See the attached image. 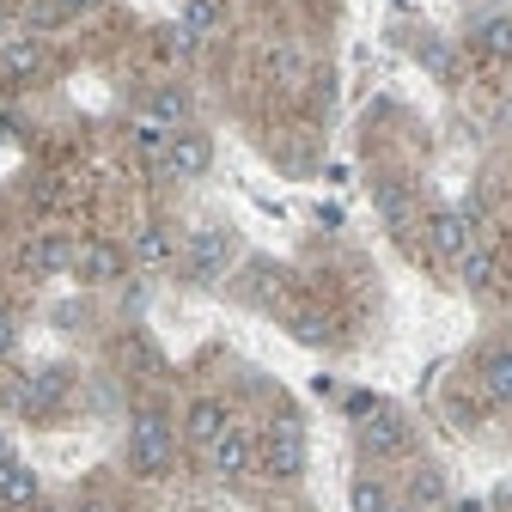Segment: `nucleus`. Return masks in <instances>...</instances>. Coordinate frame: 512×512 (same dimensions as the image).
<instances>
[{
    "label": "nucleus",
    "instance_id": "obj_1",
    "mask_svg": "<svg viewBox=\"0 0 512 512\" xmlns=\"http://www.w3.org/2000/svg\"><path fill=\"white\" fill-rule=\"evenodd\" d=\"M171 464H177V427H171V415L135 409V421H128V470L159 482Z\"/></svg>",
    "mask_w": 512,
    "mask_h": 512
},
{
    "label": "nucleus",
    "instance_id": "obj_2",
    "mask_svg": "<svg viewBox=\"0 0 512 512\" xmlns=\"http://www.w3.org/2000/svg\"><path fill=\"white\" fill-rule=\"evenodd\" d=\"M232 256H238L232 232H226V226H202V232L183 238L177 263H183V281H189V287H220V281L232 275Z\"/></svg>",
    "mask_w": 512,
    "mask_h": 512
},
{
    "label": "nucleus",
    "instance_id": "obj_3",
    "mask_svg": "<svg viewBox=\"0 0 512 512\" xmlns=\"http://www.w3.org/2000/svg\"><path fill=\"white\" fill-rule=\"evenodd\" d=\"M256 470L269 482H299L305 476V427L293 415H275L263 433H256Z\"/></svg>",
    "mask_w": 512,
    "mask_h": 512
},
{
    "label": "nucleus",
    "instance_id": "obj_4",
    "mask_svg": "<svg viewBox=\"0 0 512 512\" xmlns=\"http://www.w3.org/2000/svg\"><path fill=\"white\" fill-rule=\"evenodd\" d=\"M61 403H68V366H37V372H25V378L13 384V409L31 415V421L55 415Z\"/></svg>",
    "mask_w": 512,
    "mask_h": 512
},
{
    "label": "nucleus",
    "instance_id": "obj_5",
    "mask_svg": "<svg viewBox=\"0 0 512 512\" xmlns=\"http://www.w3.org/2000/svg\"><path fill=\"white\" fill-rule=\"evenodd\" d=\"M409 439H415V433H409V421H403L397 409L378 403L372 415H360V452H366V458H403Z\"/></svg>",
    "mask_w": 512,
    "mask_h": 512
},
{
    "label": "nucleus",
    "instance_id": "obj_6",
    "mask_svg": "<svg viewBox=\"0 0 512 512\" xmlns=\"http://www.w3.org/2000/svg\"><path fill=\"white\" fill-rule=\"evenodd\" d=\"M208 464H214L220 482H244V476H256V433L232 421V427L208 445Z\"/></svg>",
    "mask_w": 512,
    "mask_h": 512
},
{
    "label": "nucleus",
    "instance_id": "obj_7",
    "mask_svg": "<svg viewBox=\"0 0 512 512\" xmlns=\"http://www.w3.org/2000/svg\"><path fill=\"white\" fill-rule=\"evenodd\" d=\"M476 238H482V232H476L470 208H439V214L427 220V250L439 256V263H458V256H464Z\"/></svg>",
    "mask_w": 512,
    "mask_h": 512
},
{
    "label": "nucleus",
    "instance_id": "obj_8",
    "mask_svg": "<svg viewBox=\"0 0 512 512\" xmlns=\"http://www.w3.org/2000/svg\"><path fill=\"white\" fill-rule=\"evenodd\" d=\"M74 275H80L86 287H116V281L128 275V250L110 244V238H86V244L74 250Z\"/></svg>",
    "mask_w": 512,
    "mask_h": 512
},
{
    "label": "nucleus",
    "instance_id": "obj_9",
    "mask_svg": "<svg viewBox=\"0 0 512 512\" xmlns=\"http://www.w3.org/2000/svg\"><path fill=\"white\" fill-rule=\"evenodd\" d=\"M208 165H214V141L202 135V128H177L171 147H165V159H159V171H165V177H177V183L202 177Z\"/></svg>",
    "mask_w": 512,
    "mask_h": 512
},
{
    "label": "nucleus",
    "instance_id": "obj_10",
    "mask_svg": "<svg viewBox=\"0 0 512 512\" xmlns=\"http://www.w3.org/2000/svg\"><path fill=\"white\" fill-rule=\"evenodd\" d=\"M74 250H80V244H74L68 232H37V238L19 250V263H25V275L43 281V275H68V269H74Z\"/></svg>",
    "mask_w": 512,
    "mask_h": 512
},
{
    "label": "nucleus",
    "instance_id": "obj_11",
    "mask_svg": "<svg viewBox=\"0 0 512 512\" xmlns=\"http://www.w3.org/2000/svg\"><path fill=\"white\" fill-rule=\"evenodd\" d=\"M464 43L482 55V61H494V68H506V61H512V13H476L470 19V31H464Z\"/></svg>",
    "mask_w": 512,
    "mask_h": 512
},
{
    "label": "nucleus",
    "instance_id": "obj_12",
    "mask_svg": "<svg viewBox=\"0 0 512 512\" xmlns=\"http://www.w3.org/2000/svg\"><path fill=\"white\" fill-rule=\"evenodd\" d=\"M177 232L165 226V220H141V232H135V244H128V263H141V269H165V263H177Z\"/></svg>",
    "mask_w": 512,
    "mask_h": 512
},
{
    "label": "nucleus",
    "instance_id": "obj_13",
    "mask_svg": "<svg viewBox=\"0 0 512 512\" xmlns=\"http://www.w3.org/2000/svg\"><path fill=\"white\" fill-rule=\"evenodd\" d=\"M37 500H43L37 470L19 464V458H0V512H31Z\"/></svg>",
    "mask_w": 512,
    "mask_h": 512
},
{
    "label": "nucleus",
    "instance_id": "obj_14",
    "mask_svg": "<svg viewBox=\"0 0 512 512\" xmlns=\"http://www.w3.org/2000/svg\"><path fill=\"white\" fill-rule=\"evenodd\" d=\"M226 427H232V409H226L220 397H196V403L183 409V439H189V445H202V452H208V445H214Z\"/></svg>",
    "mask_w": 512,
    "mask_h": 512
},
{
    "label": "nucleus",
    "instance_id": "obj_15",
    "mask_svg": "<svg viewBox=\"0 0 512 512\" xmlns=\"http://www.w3.org/2000/svg\"><path fill=\"white\" fill-rule=\"evenodd\" d=\"M458 281H464L470 293H500V250H494L488 238H476V244L458 256Z\"/></svg>",
    "mask_w": 512,
    "mask_h": 512
},
{
    "label": "nucleus",
    "instance_id": "obj_16",
    "mask_svg": "<svg viewBox=\"0 0 512 512\" xmlns=\"http://www.w3.org/2000/svg\"><path fill=\"white\" fill-rule=\"evenodd\" d=\"M43 61H49L43 37H7L0 43V80H37Z\"/></svg>",
    "mask_w": 512,
    "mask_h": 512
},
{
    "label": "nucleus",
    "instance_id": "obj_17",
    "mask_svg": "<svg viewBox=\"0 0 512 512\" xmlns=\"http://www.w3.org/2000/svg\"><path fill=\"white\" fill-rule=\"evenodd\" d=\"M171 135H177V128H165V122H159V116H147V110H141L135 122H128V147H135V153H141L153 171H159V159H165Z\"/></svg>",
    "mask_w": 512,
    "mask_h": 512
},
{
    "label": "nucleus",
    "instance_id": "obj_18",
    "mask_svg": "<svg viewBox=\"0 0 512 512\" xmlns=\"http://www.w3.org/2000/svg\"><path fill=\"white\" fill-rule=\"evenodd\" d=\"M482 391H488V403L512 409V342L488 348V360H482Z\"/></svg>",
    "mask_w": 512,
    "mask_h": 512
},
{
    "label": "nucleus",
    "instance_id": "obj_19",
    "mask_svg": "<svg viewBox=\"0 0 512 512\" xmlns=\"http://www.w3.org/2000/svg\"><path fill=\"white\" fill-rule=\"evenodd\" d=\"M147 116H159L165 128H189V116H196V98H189L183 86H159L147 98Z\"/></svg>",
    "mask_w": 512,
    "mask_h": 512
},
{
    "label": "nucleus",
    "instance_id": "obj_20",
    "mask_svg": "<svg viewBox=\"0 0 512 512\" xmlns=\"http://www.w3.org/2000/svg\"><path fill=\"white\" fill-rule=\"evenodd\" d=\"M220 25H226V0H183V31L196 43L220 37Z\"/></svg>",
    "mask_w": 512,
    "mask_h": 512
},
{
    "label": "nucleus",
    "instance_id": "obj_21",
    "mask_svg": "<svg viewBox=\"0 0 512 512\" xmlns=\"http://www.w3.org/2000/svg\"><path fill=\"white\" fill-rule=\"evenodd\" d=\"M378 214L391 232H409L415 226V196H409V183H378Z\"/></svg>",
    "mask_w": 512,
    "mask_h": 512
},
{
    "label": "nucleus",
    "instance_id": "obj_22",
    "mask_svg": "<svg viewBox=\"0 0 512 512\" xmlns=\"http://www.w3.org/2000/svg\"><path fill=\"white\" fill-rule=\"evenodd\" d=\"M287 330H293V342H305V348H330V342H336V317H330V311H293Z\"/></svg>",
    "mask_w": 512,
    "mask_h": 512
},
{
    "label": "nucleus",
    "instance_id": "obj_23",
    "mask_svg": "<svg viewBox=\"0 0 512 512\" xmlns=\"http://www.w3.org/2000/svg\"><path fill=\"white\" fill-rule=\"evenodd\" d=\"M409 506L415 512H439L445 506V476L439 470H415L409 476Z\"/></svg>",
    "mask_w": 512,
    "mask_h": 512
},
{
    "label": "nucleus",
    "instance_id": "obj_24",
    "mask_svg": "<svg viewBox=\"0 0 512 512\" xmlns=\"http://www.w3.org/2000/svg\"><path fill=\"white\" fill-rule=\"evenodd\" d=\"M269 80H275V86H299V80H305V55H299L293 43H275V49H269Z\"/></svg>",
    "mask_w": 512,
    "mask_h": 512
},
{
    "label": "nucleus",
    "instance_id": "obj_25",
    "mask_svg": "<svg viewBox=\"0 0 512 512\" xmlns=\"http://www.w3.org/2000/svg\"><path fill=\"white\" fill-rule=\"evenodd\" d=\"M348 500H354V512H397V500H391V488H384L378 476H360Z\"/></svg>",
    "mask_w": 512,
    "mask_h": 512
},
{
    "label": "nucleus",
    "instance_id": "obj_26",
    "mask_svg": "<svg viewBox=\"0 0 512 512\" xmlns=\"http://www.w3.org/2000/svg\"><path fill=\"white\" fill-rule=\"evenodd\" d=\"M421 61H427V68H433L439 80H452V49H445L439 37H427V43H421Z\"/></svg>",
    "mask_w": 512,
    "mask_h": 512
},
{
    "label": "nucleus",
    "instance_id": "obj_27",
    "mask_svg": "<svg viewBox=\"0 0 512 512\" xmlns=\"http://www.w3.org/2000/svg\"><path fill=\"white\" fill-rule=\"evenodd\" d=\"M13 342H19V324H13V311H7V305H0V360H7V354H13Z\"/></svg>",
    "mask_w": 512,
    "mask_h": 512
},
{
    "label": "nucleus",
    "instance_id": "obj_28",
    "mask_svg": "<svg viewBox=\"0 0 512 512\" xmlns=\"http://www.w3.org/2000/svg\"><path fill=\"white\" fill-rule=\"evenodd\" d=\"M61 19H80V13H98V0H55Z\"/></svg>",
    "mask_w": 512,
    "mask_h": 512
},
{
    "label": "nucleus",
    "instance_id": "obj_29",
    "mask_svg": "<svg viewBox=\"0 0 512 512\" xmlns=\"http://www.w3.org/2000/svg\"><path fill=\"white\" fill-rule=\"evenodd\" d=\"M80 512H122V506H116V500H104V494H86V500H80Z\"/></svg>",
    "mask_w": 512,
    "mask_h": 512
},
{
    "label": "nucleus",
    "instance_id": "obj_30",
    "mask_svg": "<svg viewBox=\"0 0 512 512\" xmlns=\"http://www.w3.org/2000/svg\"><path fill=\"white\" fill-rule=\"evenodd\" d=\"M13 13H19L13 0H0V43H7V31H13Z\"/></svg>",
    "mask_w": 512,
    "mask_h": 512
},
{
    "label": "nucleus",
    "instance_id": "obj_31",
    "mask_svg": "<svg viewBox=\"0 0 512 512\" xmlns=\"http://www.w3.org/2000/svg\"><path fill=\"white\" fill-rule=\"evenodd\" d=\"M458 512H488V506H476V500H464V506H458Z\"/></svg>",
    "mask_w": 512,
    "mask_h": 512
},
{
    "label": "nucleus",
    "instance_id": "obj_32",
    "mask_svg": "<svg viewBox=\"0 0 512 512\" xmlns=\"http://www.w3.org/2000/svg\"><path fill=\"white\" fill-rule=\"evenodd\" d=\"M482 7H488V13H494V7H506V0H482Z\"/></svg>",
    "mask_w": 512,
    "mask_h": 512
},
{
    "label": "nucleus",
    "instance_id": "obj_33",
    "mask_svg": "<svg viewBox=\"0 0 512 512\" xmlns=\"http://www.w3.org/2000/svg\"><path fill=\"white\" fill-rule=\"evenodd\" d=\"M31 512H55V506H43V500H37V506H31Z\"/></svg>",
    "mask_w": 512,
    "mask_h": 512
},
{
    "label": "nucleus",
    "instance_id": "obj_34",
    "mask_svg": "<svg viewBox=\"0 0 512 512\" xmlns=\"http://www.w3.org/2000/svg\"><path fill=\"white\" fill-rule=\"evenodd\" d=\"M0 458H7V439H0Z\"/></svg>",
    "mask_w": 512,
    "mask_h": 512
},
{
    "label": "nucleus",
    "instance_id": "obj_35",
    "mask_svg": "<svg viewBox=\"0 0 512 512\" xmlns=\"http://www.w3.org/2000/svg\"><path fill=\"white\" fill-rule=\"evenodd\" d=\"M13 7H25V0H13Z\"/></svg>",
    "mask_w": 512,
    "mask_h": 512
}]
</instances>
